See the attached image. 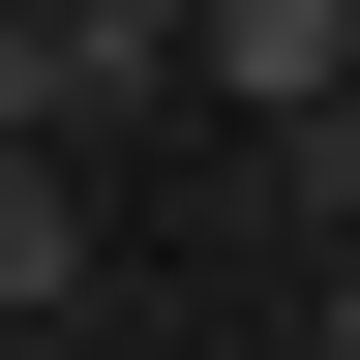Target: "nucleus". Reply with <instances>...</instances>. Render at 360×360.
<instances>
[{"label": "nucleus", "mask_w": 360, "mask_h": 360, "mask_svg": "<svg viewBox=\"0 0 360 360\" xmlns=\"http://www.w3.org/2000/svg\"><path fill=\"white\" fill-rule=\"evenodd\" d=\"M210 90L240 120H360V0H210Z\"/></svg>", "instance_id": "nucleus-2"}, {"label": "nucleus", "mask_w": 360, "mask_h": 360, "mask_svg": "<svg viewBox=\"0 0 360 360\" xmlns=\"http://www.w3.org/2000/svg\"><path fill=\"white\" fill-rule=\"evenodd\" d=\"M330 360H360V270H330Z\"/></svg>", "instance_id": "nucleus-5"}, {"label": "nucleus", "mask_w": 360, "mask_h": 360, "mask_svg": "<svg viewBox=\"0 0 360 360\" xmlns=\"http://www.w3.org/2000/svg\"><path fill=\"white\" fill-rule=\"evenodd\" d=\"M30 60H60V150H90L120 90H180V60H210V0H30Z\"/></svg>", "instance_id": "nucleus-1"}, {"label": "nucleus", "mask_w": 360, "mask_h": 360, "mask_svg": "<svg viewBox=\"0 0 360 360\" xmlns=\"http://www.w3.org/2000/svg\"><path fill=\"white\" fill-rule=\"evenodd\" d=\"M0 150H60V60H30V0H0Z\"/></svg>", "instance_id": "nucleus-4"}, {"label": "nucleus", "mask_w": 360, "mask_h": 360, "mask_svg": "<svg viewBox=\"0 0 360 360\" xmlns=\"http://www.w3.org/2000/svg\"><path fill=\"white\" fill-rule=\"evenodd\" d=\"M0 300H90V180L60 150H0Z\"/></svg>", "instance_id": "nucleus-3"}]
</instances>
